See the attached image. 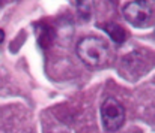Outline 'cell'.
Wrapping results in <instances>:
<instances>
[{"label": "cell", "instance_id": "cell-1", "mask_svg": "<svg viewBox=\"0 0 155 133\" xmlns=\"http://www.w3.org/2000/svg\"><path fill=\"white\" fill-rule=\"evenodd\" d=\"M77 55L87 67H101L108 55V45L101 38L86 36L77 44Z\"/></svg>", "mask_w": 155, "mask_h": 133}, {"label": "cell", "instance_id": "cell-2", "mask_svg": "<svg viewBox=\"0 0 155 133\" xmlns=\"http://www.w3.org/2000/svg\"><path fill=\"white\" fill-rule=\"evenodd\" d=\"M122 14L133 27L142 29V27H146L149 21L152 20L154 8L148 0H131L124 6Z\"/></svg>", "mask_w": 155, "mask_h": 133}, {"label": "cell", "instance_id": "cell-3", "mask_svg": "<svg viewBox=\"0 0 155 133\" xmlns=\"http://www.w3.org/2000/svg\"><path fill=\"white\" fill-rule=\"evenodd\" d=\"M101 121L107 132H116L125 121V109L114 97H107L101 103Z\"/></svg>", "mask_w": 155, "mask_h": 133}, {"label": "cell", "instance_id": "cell-4", "mask_svg": "<svg viewBox=\"0 0 155 133\" xmlns=\"http://www.w3.org/2000/svg\"><path fill=\"white\" fill-rule=\"evenodd\" d=\"M35 32H36V41L41 48L45 49V48L51 46V44L56 39V30L51 26H48L45 23H39V24H36Z\"/></svg>", "mask_w": 155, "mask_h": 133}, {"label": "cell", "instance_id": "cell-5", "mask_svg": "<svg viewBox=\"0 0 155 133\" xmlns=\"http://www.w3.org/2000/svg\"><path fill=\"white\" fill-rule=\"evenodd\" d=\"M103 29L114 44L122 45L125 42V39H127V32H125L120 26H117V24H114V23H107V24L103 26Z\"/></svg>", "mask_w": 155, "mask_h": 133}, {"label": "cell", "instance_id": "cell-6", "mask_svg": "<svg viewBox=\"0 0 155 133\" xmlns=\"http://www.w3.org/2000/svg\"><path fill=\"white\" fill-rule=\"evenodd\" d=\"M3 41H5V32H3V30L0 29V44H2Z\"/></svg>", "mask_w": 155, "mask_h": 133}, {"label": "cell", "instance_id": "cell-7", "mask_svg": "<svg viewBox=\"0 0 155 133\" xmlns=\"http://www.w3.org/2000/svg\"><path fill=\"white\" fill-rule=\"evenodd\" d=\"M84 2H86V0H77V3H78V6H81V5H84Z\"/></svg>", "mask_w": 155, "mask_h": 133}, {"label": "cell", "instance_id": "cell-8", "mask_svg": "<svg viewBox=\"0 0 155 133\" xmlns=\"http://www.w3.org/2000/svg\"><path fill=\"white\" fill-rule=\"evenodd\" d=\"M50 133H63V132H50Z\"/></svg>", "mask_w": 155, "mask_h": 133}]
</instances>
